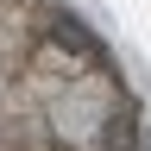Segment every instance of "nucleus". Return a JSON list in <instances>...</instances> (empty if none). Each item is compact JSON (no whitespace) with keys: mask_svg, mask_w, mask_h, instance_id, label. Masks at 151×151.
<instances>
[{"mask_svg":"<svg viewBox=\"0 0 151 151\" xmlns=\"http://www.w3.org/2000/svg\"><path fill=\"white\" fill-rule=\"evenodd\" d=\"M0 151H139V113L76 13L0 0Z\"/></svg>","mask_w":151,"mask_h":151,"instance_id":"nucleus-1","label":"nucleus"}]
</instances>
